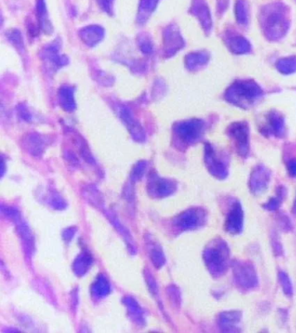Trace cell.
I'll return each instance as SVG.
<instances>
[{"label": "cell", "instance_id": "7", "mask_svg": "<svg viewBox=\"0 0 296 333\" xmlns=\"http://www.w3.org/2000/svg\"><path fill=\"white\" fill-rule=\"evenodd\" d=\"M242 219H243V216H242L241 206L239 203H236L227 217V230L231 233L240 232L242 227Z\"/></svg>", "mask_w": 296, "mask_h": 333}, {"label": "cell", "instance_id": "6", "mask_svg": "<svg viewBox=\"0 0 296 333\" xmlns=\"http://www.w3.org/2000/svg\"><path fill=\"white\" fill-rule=\"evenodd\" d=\"M120 115L124 124H126L129 131H131L132 136L135 138V140L144 141L145 139V131H143L141 126L133 118L131 110H129L127 107H123L121 109Z\"/></svg>", "mask_w": 296, "mask_h": 333}, {"label": "cell", "instance_id": "20", "mask_svg": "<svg viewBox=\"0 0 296 333\" xmlns=\"http://www.w3.org/2000/svg\"><path fill=\"white\" fill-rule=\"evenodd\" d=\"M236 13H237L238 20L241 23H244L247 19V12H246V6L245 3L241 0L238 1L236 4Z\"/></svg>", "mask_w": 296, "mask_h": 333}, {"label": "cell", "instance_id": "4", "mask_svg": "<svg viewBox=\"0 0 296 333\" xmlns=\"http://www.w3.org/2000/svg\"><path fill=\"white\" fill-rule=\"evenodd\" d=\"M204 213L200 209L187 210L176 217L175 224L182 229H193L203 223Z\"/></svg>", "mask_w": 296, "mask_h": 333}, {"label": "cell", "instance_id": "14", "mask_svg": "<svg viewBox=\"0 0 296 333\" xmlns=\"http://www.w3.org/2000/svg\"><path fill=\"white\" fill-rule=\"evenodd\" d=\"M45 146V141L38 134H30L26 139L25 147L33 155L41 154Z\"/></svg>", "mask_w": 296, "mask_h": 333}, {"label": "cell", "instance_id": "13", "mask_svg": "<svg viewBox=\"0 0 296 333\" xmlns=\"http://www.w3.org/2000/svg\"><path fill=\"white\" fill-rule=\"evenodd\" d=\"M236 278L239 280V284L241 283L245 287H252L254 286L256 278L254 275L253 270H249L247 266H240L239 269L236 270Z\"/></svg>", "mask_w": 296, "mask_h": 333}, {"label": "cell", "instance_id": "2", "mask_svg": "<svg viewBox=\"0 0 296 333\" xmlns=\"http://www.w3.org/2000/svg\"><path fill=\"white\" fill-rule=\"evenodd\" d=\"M203 124L201 121H188L176 126L178 136L187 143L194 142L200 137L203 131Z\"/></svg>", "mask_w": 296, "mask_h": 333}, {"label": "cell", "instance_id": "25", "mask_svg": "<svg viewBox=\"0 0 296 333\" xmlns=\"http://www.w3.org/2000/svg\"><path fill=\"white\" fill-rule=\"evenodd\" d=\"M295 212H296V205H295Z\"/></svg>", "mask_w": 296, "mask_h": 333}, {"label": "cell", "instance_id": "10", "mask_svg": "<svg viewBox=\"0 0 296 333\" xmlns=\"http://www.w3.org/2000/svg\"><path fill=\"white\" fill-rule=\"evenodd\" d=\"M80 36L86 45L94 46L103 38V31L100 27L91 26L83 29V31L80 32Z\"/></svg>", "mask_w": 296, "mask_h": 333}, {"label": "cell", "instance_id": "3", "mask_svg": "<svg viewBox=\"0 0 296 333\" xmlns=\"http://www.w3.org/2000/svg\"><path fill=\"white\" fill-rule=\"evenodd\" d=\"M176 186L175 182L166 179L160 178L158 175H151L148 180V192L152 196L156 197H165L169 196L176 190Z\"/></svg>", "mask_w": 296, "mask_h": 333}, {"label": "cell", "instance_id": "21", "mask_svg": "<svg viewBox=\"0 0 296 333\" xmlns=\"http://www.w3.org/2000/svg\"><path fill=\"white\" fill-rule=\"evenodd\" d=\"M51 203L52 206H54L55 208H59V209H62L66 206V203L63 200L62 198L58 195H54L52 196V200H51Z\"/></svg>", "mask_w": 296, "mask_h": 333}, {"label": "cell", "instance_id": "1", "mask_svg": "<svg viewBox=\"0 0 296 333\" xmlns=\"http://www.w3.org/2000/svg\"><path fill=\"white\" fill-rule=\"evenodd\" d=\"M227 250L223 244H219L205 252V261L210 271L220 274L227 266Z\"/></svg>", "mask_w": 296, "mask_h": 333}, {"label": "cell", "instance_id": "15", "mask_svg": "<svg viewBox=\"0 0 296 333\" xmlns=\"http://www.w3.org/2000/svg\"><path fill=\"white\" fill-rule=\"evenodd\" d=\"M232 134L234 138L237 140L238 145L240 147V150L247 153V145H248V133H247V129L245 126H242L241 124L233 126L232 130Z\"/></svg>", "mask_w": 296, "mask_h": 333}, {"label": "cell", "instance_id": "22", "mask_svg": "<svg viewBox=\"0 0 296 333\" xmlns=\"http://www.w3.org/2000/svg\"><path fill=\"white\" fill-rule=\"evenodd\" d=\"M281 280L283 284V288L286 291V292H292V289H291V285H290V282H289V278L285 274H282L281 277Z\"/></svg>", "mask_w": 296, "mask_h": 333}, {"label": "cell", "instance_id": "8", "mask_svg": "<svg viewBox=\"0 0 296 333\" xmlns=\"http://www.w3.org/2000/svg\"><path fill=\"white\" fill-rule=\"evenodd\" d=\"M59 103L61 104L63 109L67 112H72L75 110L76 104L74 100V90L73 88L65 86L59 90Z\"/></svg>", "mask_w": 296, "mask_h": 333}, {"label": "cell", "instance_id": "24", "mask_svg": "<svg viewBox=\"0 0 296 333\" xmlns=\"http://www.w3.org/2000/svg\"><path fill=\"white\" fill-rule=\"evenodd\" d=\"M290 174L292 175H296V162H291L290 163Z\"/></svg>", "mask_w": 296, "mask_h": 333}, {"label": "cell", "instance_id": "17", "mask_svg": "<svg viewBox=\"0 0 296 333\" xmlns=\"http://www.w3.org/2000/svg\"><path fill=\"white\" fill-rule=\"evenodd\" d=\"M269 177L267 173L263 171V169H260L254 174V179L251 181L252 189H254L255 192L262 191V189H265Z\"/></svg>", "mask_w": 296, "mask_h": 333}, {"label": "cell", "instance_id": "19", "mask_svg": "<svg viewBox=\"0 0 296 333\" xmlns=\"http://www.w3.org/2000/svg\"><path fill=\"white\" fill-rule=\"evenodd\" d=\"M145 167H146V162H138V165L135 166L132 175H131V178L134 182H137L139 179L142 178V176L144 175V173H145Z\"/></svg>", "mask_w": 296, "mask_h": 333}, {"label": "cell", "instance_id": "16", "mask_svg": "<svg viewBox=\"0 0 296 333\" xmlns=\"http://www.w3.org/2000/svg\"><path fill=\"white\" fill-rule=\"evenodd\" d=\"M58 52H59V49L56 46H50L45 52V58L48 61L50 60V62L56 67L65 66L67 64V59L59 56Z\"/></svg>", "mask_w": 296, "mask_h": 333}, {"label": "cell", "instance_id": "9", "mask_svg": "<svg viewBox=\"0 0 296 333\" xmlns=\"http://www.w3.org/2000/svg\"><path fill=\"white\" fill-rule=\"evenodd\" d=\"M124 301L127 307L128 313L131 315L132 320L138 325H144L145 324L144 312L138 305V302L131 297L124 298Z\"/></svg>", "mask_w": 296, "mask_h": 333}, {"label": "cell", "instance_id": "11", "mask_svg": "<svg viewBox=\"0 0 296 333\" xmlns=\"http://www.w3.org/2000/svg\"><path fill=\"white\" fill-rule=\"evenodd\" d=\"M92 261H93L92 257L89 253L84 252L83 254H80L73 264V270L75 271V273L79 277L85 274L92 264Z\"/></svg>", "mask_w": 296, "mask_h": 333}, {"label": "cell", "instance_id": "12", "mask_svg": "<svg viewBox=\"0 0 296 333\" xmlns=\"http://www.w3.org/2000/svg\"><path fill=\"white\" fill-rule=\"evenodd\" d=\"M110 292V283L107 280L104 275L100 274L97 277V280L94 282L93 285L91 286L92 295L97 299H102L103 297L108 295Z\"/></svg>", "mask_w": 296, "mask_h": 333}, {"label": "cell", "instance_id": "18", "mask_svg": "<svg viewBox=\"0 0 296 333\" xmlns=\"http://www.w3.org/2000/svg\"><path fill=\"white\" fill-rule=\"evenodd\" d=\"M150 258H151L152 262L154 263L156 268L162 267L165 263V258H164L162 251L160 249L158 246H154L150 249Z\"/></svg>", "mask_w": 296, "mask_h": 333}, {"label": "cell", "instance_id": "5", "mask_svg": "<svg viewBox=\"0 0 296 333\" xmlns=\"http://www.w3.org/2000/svg\"><path fill=\"white\" fill-rule=\"evenodd\" d=\"M229 92H232L230 97L233 96V101L240 99V102L242 100H247L248 102L260 96L261 89L255 83H241L235 84L233 87V90H230Z\"/></svg>", "mask_w": 296, "mask_h": 333}, {"label": "cell", "instance_id": "23", "mask_svg": "<svg viewBox=\"0 0 296 333\" xmlns=\"http://www.w3.org/2000/svg\"><path fill=\"white\" fill-rule=\"evenodd\" d=\"M75 233H76V230H75V228H73V227L66 229V230L64 232V238H65V240H66V241H71V240L73 239V236H74Z\"/></svg>", "mask_w": 296, "mask_h": 333}]
</instances>
